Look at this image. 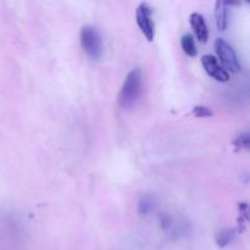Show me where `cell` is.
<instances>
[{"label": "cell", "instance_id": "5b68a950", "mask_svg": "<svg viewBox=\"0 0 250 250\" xmlns=\"http://www.w3.org/2000/svg\"><path fill=\"white\" fill-rule=\"evenodd\" d=\"M202 63L204 70L207 71V73L210 77L215 78L219 82H227L229 80V72L220 65L215 56L204 55L202 58Z\"/></svg>", "mask_w": 250, "mask_h": 250}, {"label": "cell", "instance_id": "3957f363", "mask_svg": "<svg viewBox=\"0 0 250 250\" xmlns=\"http://www.w3.org/2000/svg\"><path fill=\"white\" fill-rule=\"evenodd\" d=\"M215 49H216V53L222 63V67L227 72L229 71L232 73H236L241 70L236 51L233 50V48L226 41H224L221 38L216 39V42H215Z\"/></svg>", "mask_w": 250, "mask_h": 250}, {"label": "cell", "instance_id": "6da1fadb", "mask_svg": "<svg viewBox=\"0 0 250 250\" xmlns=\"http://www.w3.org/2000/svg\"><path fill=\"white\" fill-rule=\"evenodd\" d=\"M142 94V72L139 68L129 71L119 93V105L125 110L136 106Z\"/></svg>", "mask_w": 250, "mask_h": 250}, {"label": "cell", "instance_id": "8fae6325", "mask_svg": "<svg viewBox=\"0 0 250 250\" xmlns=\"http://www.w3.org/2000/svg\"><path fill=\"white\" fill-rule=\"evenodd\" d=\"M250 144V137L249 133H242L241 136L237 137L234 141V146H236L237 150H242V149H249Z\"/></svg>", "mask_w": 250, "mask_h": 250}, {"label": "cell", "instance_id": "ba28073f", "mask_svg": "<svg viewBox=\"0 0 250 250\" xmlns=\"http://www.w3.org/2000/svg\"><path fill=\"white\" fill-rule=\"evenodd\" d=\"M181 45H182L183 51H185L188 56H195L198 54L194 38H193L192 34L186 33L185 36H182V38H181Z\"/></svg>", "mask_w": 250, "mask_h": 250}, {"label": "cell", "instance_id": "30bf717a", "mask_svg": "<svg viewBox=\"0 0 250 250\" xmlns=\"http://www.w3.org/2000/svg\"><path fill=\"white\" fill-rule=\"evenodd\" d=\"M154 202L150 197H143L139 200L138 211L141 215H148L153 210Z\"/></svg>", "mask_w": 250, "mask_h": 250}, {"label": "cell", "instance_id": "8992f818", "mask_svg": "<svg viewBox=\"0 0 250 250\" xmlns=\"http://www.w3.org/2000/svg\"><path fill=\"white\" fill-rule=\"evenodd\" d=\"M189 21L190 26L194 29V33L195 36H197L198 41H199L200 43H207L208 37H209V31H208V26L204 17L200 14H198V12H194V14L190 15Z\"/></svg>", "mask_w": 250, "mask_h": 250}, {"label": "cell", "instance_id": "7c38bea8", "mask_svg": "<svg viewBox=\"0 0 250 250\" xmlns=\"http://www.w3.org/2000/svg\"><path fill=\"white\" fill-rule=\"evenodd\" d=\"M193 115L197 117H209L212 115V111L207 106H203V105H198L193 109Z\"/></svg>", "mask_w": 250, "mask_h": 250}, {"label": "cell", "instance_id": "277c9868", "mask_svg": "<svg viewBox=\"0 0 250 250\" xmlns=\"http://www.w3.org/2000/svg\"><path fill=\"white\" fill-rule=\"evenodd\" d=\"M137 24L141 28L142 33L144 34L149 42L154 41L155 37V29H154L153 20H151V9L146 2H142L136 11Z\"/></svg>", "mask_w": 250, "mask_h": 250}, {"label": "cell", "instance_id": "52a82bcc", "mask_svg": "<svg viewBox=\"0 0 250 250\" xmlns=\"http://www.w3.org/2000/svg\"><path fill=\"white\" fill-rule=\"evenodd\" d=\"M227 4L225 1H216L215 4V19L220 31H225L227 27Z\"/></svg>", "mask_w": 250, "mask_h": 250}, {"label": "cell", "instance_id": "7a4b0ae2", "mask_svg": "<svg viewBox=\"0 0 250 250\" xmlns=\"http://www.w3.org/2000/svg\"><path fill=\"white\" fill-rule=\"evenodd\" d=\"M81 45L83 51L92 60H98L103 55V41L99 31L93 26H84L81 29Z\"/></svg>", "mask_w": 250, "mask_h": 250}, {"label": "cell", "instance_id": "9c48e42d", "mask_svg": "<svg viewBox=\"0 0 250 250\" xmlns=\"http://www.w3.org/2000/svg\"><path fill=\"white\" fill-rule=\"evenodd\" d=\"M232 238H233V231H231V229H222L216 237L217 246L224 248V247L229 246L231 243Z\"/></svg>", "mask_w": 250, "mask_h": 250}]
</instances>
